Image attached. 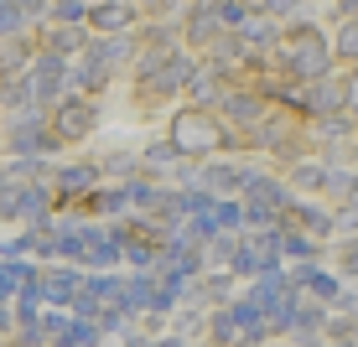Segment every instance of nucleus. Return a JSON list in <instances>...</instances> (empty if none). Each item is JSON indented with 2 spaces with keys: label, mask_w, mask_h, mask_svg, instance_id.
<instances>
[{
  "label": "nucleus",
  "mask_w": 358,
  "mask_h": 347,
  "mask_svg": "<svg viewBox=\"0 0 358 347\" xmlns=\"http://www.w3.org/2000/svg\"><path fill=\"white\" fill-rule=\"evenodd\" d=\"M171 145H177L182 156H218V151H234V135L229 125L213 115V109H177V119H171V135H166Z\"/></svg>",
  "instance_id": "obj_1"
},
{
  "label": "nucleus",
  "mask_w": 358,
  "mask_h": 347,
  "mask_svg": "<svg viewBox=\"0 0 358 347\" xmlns=\"http://www.w3.org/2000/svg\"><path fill=\"white\" fill-rule=\"evenodd\" d=\"M47 125L57 130V140H83V135H94V125H99V104H89V94H63L52 104V119Z\"/></svg>",
  "instance_id": "obj_2"
},
{
  "label": "nucleus",
  "mask_w": 358,
  "mask_h": 347,
  "mask_svg": "<svg viewBox=\"0 0 358 347\" xmlns=\"http://www.w3.org/2000/svg\"><path fill=\"white\" fill-rule=\"evenodd\" d=\"M213 115L224 119V125H239V130H250L255 119L265 115V98L255 94V89H234V83H224V94H218Z\"/></svg>",
  "instance_id": "obj_3"
},
{
  "label": "nucleus",
  "mask_w": 358,
  "mask_h": 347,
  "mask_svg": "<svg viewBox=\"0 0 358 347\" xmlns=\"http://www.w3.org/2000/svg\"><path fill=\"white\" fill-rule=\"evenodd\" d=\"M343 109V78H332V73H322V78H306L301 83V98H296V115H338Z\"/></svg>",
  "instance_id": "obj_4"
},
{
  "label": "nucleus",
  "mask_w": 358,
  "mask_h": 347,
  "mask_svg": "<svg viewBox=\"0 0 358 347\" xmlns=\"http://www.w3.org/2000/svg\"><path fill=\"white\" fill-rule=\"evenodd\" d=\"M192 68H197V63H192V57L177 47V52H171L156 73H145V78H141V94H156V98L182 94V89H187V78H192Z\"/></svg>",
  "instance_id": "obj_5"
},
{
  "label": "nucleus",
  "mask_w": 358,
  "mask_h": 347,
  "mask_svg": "<svg viewBox=\"0 0 358 347\" xmlns=\"http://www.w3.org/2000/svg\"><path fill=\"white\" fill-rule=\"evenodd\" d=\"M280 223H286V228L312 233V239H332V233H338L332 213H327V207H317V202H306V197H291V202H286V213H280Z\"/></svg>",
  "instance_id": "obj_6"
},
{
  "label": "nucleus",
  "mask_w": 358,
  "mask_h": 347,
  "mask_svg": "<svg viewBox=\"0 0 358 347\" xmlns=\"http://www.w3.org/2000/svg\"><path fill=\"white\" fill-rule=\"evenodd\" d=\"M99 187V166H63V171H52V197H63V202H83Z\"/></svg>",
  "instance_id": "obj_7"
},
{
  "label": "nucleus",
  "mask_w": 358,
  "mask_h": 347,
  "mask_svg": "<svg viewBox=\"0 0 358 347\" xmlns=\"http://www.w3.org/2000/svg\"><path fill=\"white\" fill-rule=\"evenodd\" d=\"M89 27L94 31H130L135 27V0H99V6H89Z\"/></svg>",
  "instance_id": "obj_8"
},
{
  "label": "nucleus",
  "mask_w": 358,
  "mask_h": 347,
  "mask_svg": "<svg viewBox=\"0 0 358 347\" xmlns=\"http://www.w3.org/2000/svg\"><path fill=\"white\" fill-rule=\"evenodd\" d=\"M78 285H83L78 265L73 270H42V275H36V290H42V301H52V306H68Z\"/></svg>",
  "instance_id": "obj_9"
},
{
  "label": "nucleus",
  "mask_w": 358,
  "mask_h": 347,
  "mask_svg": "<svg viewBox=\"0 0 358 347\" xmlns=\"http://www.w3.org/2000/svg\"><path fill=\"white\" fill-rule=\"evenodd\" d=\"M218 36H224V27H218V10H187V16H182V42L187 47H213Z\"/></svg>",
  "instance_id": "obj_10"
},
{
  "label": "nucleus",
  "mask_w": 358,
  "mask_h": 347,
  "mask_svg": "<svg viewBox=\"0 0 358 347\" xmlns=\"http://www.w3.org/2000/svg\"><path fill=\"white\" fill-rule=\"evenodd\" d=\"M36 27H42V21H36ZM42 42L52 47V52L73 57V52L89 47V31H83V21H78V27H73V21H57V27H42Z\"/></svg>",
  "instance_id": "obj_11"
},
{
  "label": "nucleus",
  "mask_w": 358,
  "mask_h": 347,
  "mask_svg": "<svg viewBox=\"0 0 358 347\" xmlns=\"http://www.w3.org/2000/svg\"><path fill=\"white\" fill-rule=\"evenodd\" d=\"M141 166L156 171V177H166V171H187V156H182L171 140H151V145L141 151Z\"/></svg>",
  "instance_id": "obj_12"
},
{
  "label": "nucleus",
  "mask_w": 358,
  "mask_h": 347,
  "mask_svg": "<svg viewBox=\"0 0 358 347\" xmlns=\"http://www.w3.org/2000/svg\"><path fill=\"white\" fill-rule=\"evenodd\" d=\"M83 202H89V213L120 218V213H130V187H125V182H120V187H94Z\"/></svg>",
  "instance_id": "obj_13"
},
{
  "label": "nucleus",
  "mask_w": 358,
  "mask_h": 347,
  "mask_svg": "<svg viewBox=\"0 0 358 347\" xmlns=\"http://www.w3.org/2000/svg\"><path fill=\"white\" fill-rule=\"evenodd\" d=\"M322 177H327V161H312V156L291 161V171H286V182L296 192H322Z\"/></svg>",
  "instance_id": "obj_14"
},
{
  "label": "nucleus",
  "mask_w": 358,
  "mask_h": 347,
  "mask_svg": "<svg viewBox=\"0 0 358 347\" xmlns=\"http://www.w3.org/2000/svg\"><path fill=\"white\" fill-rule=\"evenodd\" d=\"M125 187H130V207H141V213H156V207L166 202V187L151 182V177H130Z\"/></svg>",
  "instance_id": "obj_15"
},
{
  "label": "nucleus",
  "mask_w": 358,
  "mask_h": 347,
  "mask_svg": "<svg viewBox=\"0 0 358 347\" xmlns=\"http://www.w3.org/2000/svg\"><path fill=\"white\" fill-rule=\"evenodd\" d=\"M332 52H338L343 63H358V16H343V27H338V42H332Z\"/></svg>",
  "instance_id": "obj_16"
},
{
  "label": "nucleus",
  "mask_w": 358,
  "mask_h": 347,
  "mask_svg": "<svg viewBox=\"0 0 358 347\" xmlns=\"http://www.w3.org/2000/svg\"><path fill=\"white\" fill-rule=\"evenodd\" d=\"M21 31H31V16L16 0H0V36H21Z\"/></svg>",
  "instance_id": "obj_17"
},
{
  "label": "nucleus",
  "mask_w": 358,
  "mask_h": 347,
  "mask_svg": "<svg viewBox=\"0 0 358 347\" xmlns=\"http://www.w3.org/2000/svg\"><path fill=\"white\" fill-rule=\"evenodd\" d=\"M203 332H208V337H218V342H239V316H234L229 306H218L213 321H208Z\"/></svg>",
  "instance_id": "obj_18"
},
{
  "label": "nucleus",
  "mask_w": 358,
  "mask_h": 347,
  "mask_svg": "<svg viewBox=\"0 0 358 347\" xmlns=\"http://www.w3.org/2000/svg\"><path fill=\"white\" fill-rule=\"evenodd\" d=\"M47 16H52V21H73V27H78V21H89V0H52Z\"/></svg>",
  "instance_id": "obj_19"
},
{
  "label": "nucleus",
  "mask_w": 358,
  "mask_h": 347,
  "mask_svg": "<svg viewBox=\"0 0 358 347\" xmlns=\"http://www.w3.org/2000/svg\"><path fill=\"white\" fill-rule=\"evenodd\" d=\"M343 115H353V119H358V63H353L348 78H343Z\"/></svg>",
  "instance_id": "obj_20"
},
{
  "label": "nucleus",
  "mask_w": 358,
  "mask_h": 347,
  "mask_svg": "<svg viewBox=\"0 0 358 347\" xmlns=\"http://www.w3.org/2000/svg\"><path fill=\"white\" fill-rule=\"evenodd\" d=\"M16 6L27 10V16H31V27H36V21H47V6H52V0H16Z\"/></svg>",
  "instance_id": "obj_21"
},
{
  "label": "nucleus",
  "mask_w": 358,
  "mask_h": 347,
  "mask_svg": "<svg viewBox=\"0 0 358 347\" xmlns=\"http://www.w3.org/2000/svg\"><path fill=\"white\" fill-rule=\"evenodd\" d=\"M104 171H120V177H125V171H135V156H104Z\"/></svg>",
  "instance_id": "obj_22"
},
{
  "label": "nucleus",
  "mask_w": 358,
  "mask_h": 347,
  "mask_svg": "<svg viewBox=\"0 0 358 347\" xmlns=\"http://www.w3.org/2000/svg\"><path fill=\"white\" fill-rule=\"evenodd\" d=\"M338 10L343 16H358V0H338Z\"/></svg>",
  "instance_id": "obj_23"
},
{
  "label": "nucleus",
  "mask_w": 358,
  "mask_h": 347,
  "mask_svg": "<svg viewBox=\"0 0 358 347\" xmlns=\"http://www.w3.org/2000/svg\"><path fill=\"white\" fill-rule=\"evenodd\" d=\"M353 342H358V327H353Z\"/></svg>",
  "instance_id": "obj_24"
}]
</instances>
